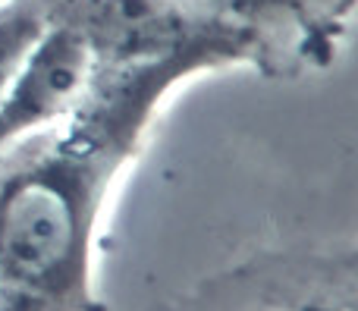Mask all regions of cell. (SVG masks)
Wrapping results in <instances>:
<instances>
[{"mask_svg": "<svg viewBox=\"0 0 358 311\" xmlns=\"http://www.w3.org/2000/svg\"><path fill=\"white\" fill-rule=\"evenodd\" d=\"M94 73V41L82 29H54L0 92V148L66 120L85 101Z\"/></svg>", "mask_w": 358, "mask_h": 311, "instance_id": "2", "label": "cell"}, {"mask_svg": "<svg viewBox=\"0 0 358 311\" xmlns=\"http://www.w3.org/2000/svg\"><path fill=\"white\" fill-rule=\"evenodd\" d=\"M48 16L35 0H0V92L25 66L31 50L48 35Z\"/></svg>", "mask_w": 358, "mask_h": 311, "instance_id": "3", "label": "cell"}, {"mask_svg": "<svg viewBox=\"0 0 358 311\" xmlns=\"http://www.w3.org/2000/svg\"><path fill=\"white\" fill-rule=\"evenodd\" d=\"M101 151L92 129H76L0 189L3 311L60 305L82 287L101 176L117 167Z\"/></svg>", "mask_w": 358, "mask_h": 311, "instance_id": "1", "label": "cell"}]
</instances>
